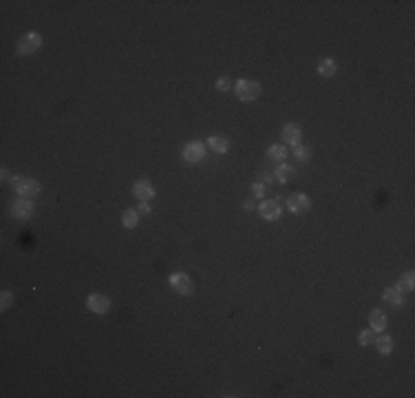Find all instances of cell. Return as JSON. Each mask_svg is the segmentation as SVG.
<instances>
[{
    "instance_id": "14",
    "label": "cell",
    "mask_w": 415,
    "mask_h": 398,
    "mask_svg": "<svg viewBox=\"0 0 415 398\" xmlns=\"http://www.w3.org/2000/svg\"><path fill=\"white\" fill-rule=\"evenodd\" d=\"M300 126L298 124H285L283 126V139L287 144H300Z\"/></svg>"
},
{
    "instance_id": "22",
    "label": "cell",
    "mask_w": 415,
    "mask_h": 398,
    "mask_svg": "<svg viewBox=\"0 0 415 398\" xmlns=\"http://www.w3.org/2000/svg\"><path fill=\"white\" fill-rule=\"evenodd\" d=\"M373 341H376V336H373V332H371V330H365V332H360V336H358V343L362 345V347H367V345H373Z\"/></svg>"
},
{
    "instance_id": "15",
    "label": "cell",
    "mask_w": 415,
    "mask_h": 398,
    "mask_svg": "<svg viewBox=\"0 0 415 398\" xmlns=\"http://www.w3.org/2000/svg\"><path fill=\"white\" fill-rule=\"evenodd\" d=\"M208 148L219 153V155H223V153H227V148H230V142H227L225 137H221V135H212L210 139H208Z\"/></svg>"
},
{
    "instance_id": "10",
    "label": "cell",
    "mask_w": 415,
    "mask_h": 398,
    "mask_svg": "<svg viewBox=\"0 0 415 398\" xmlns=\"http://www.w3.org/2000/svg\"><path fill=\"white\" fill-rule=\"evenodd\" d=\"M33 204L29 202V199H18L16 204L11 206V215L13 217H18V219H29L33 215Z\"/></svg>"
},
{
    "instance_id": "28",
    "label": "cell",
    "mask_w": 415,
    "mask_h": 398,
    "mask_svg": "<svg viewBox=\"0 0 415 398\" xmlns=\"http://www.w3.org/2000/svg\"><path fill=\"white\" fill-rule=\"evenodd\" d=\"M243 206H245V210H252V208H254V206H256V204H254L252 199H247V202H245Z\"/></svg>"
},
{
    "instance_id": "16",
    "label": "cell",
    "mask_w": 415,
    "mask_h": 398,
    "mask_svg": "<svg viewBox=\"0 0 415 398\" xmlns=\"http://www.w3.org/2000/svg\"><path fill=\"white\" fill-rule=\"evenodd\" d=\"M285 157H287V148L283 144H272L270 148H267V159H270V162H283Z\"/></svg>"
},
{
    "instance_id": "1",
    "label": "cell",
    "mask_w": 415,
    "mask_h": 398,
    "mask_svg": "<svg viewBox=\"0 0 415 398\" xmlns=\"http://www.w3.org/2000/svg\"><path fill=\"white\" fill-rule=\"evenodd\" d=\"M11 188L24 199L40 195V184L36 182V179H29V177H13L11 179Z\"/></svg>"
},
{
    "instance_id": "4",
    "label": "cell",
    "mask_w": 415,
    "mask_h": 398,
    "mask_svg": "<svg viewBox=\"0 0 415 398\" xmlns=\"http://www.w3.org/2000/svg\"><path fill=\"white\" fill-rule=\"evenodd\" d=\"M40 44H42V38H40V33L31 31V33H24L22 40L18 42V53L20 56H29V53L38 51Z\"/></svg>"
},
{
    "instance_id": "24",
    "label": "cell",
    "mask_w": 415,
    "mask_h": 398,
    "mask_svg": "<svg viewBox=\"0 0 415 398\" xmlns=\"http://www.w3.org/2000/svg\"><path fill=\"white\" fill-rule=\"evenodd\" d=\"M214 86H217V91L225 93L227 89H230V80H227V78H219V80H217V84H214Z\"/></svg>"
},
{
    "instance_id": "25",
    "label": "cell",
    "mask_w": 415,
    "mask_h": 398,
    "mask_svg": "<svg viewBox=\"0 0 415 398\" xmlns=\"http://www.w3.org/2000/svg\"><path fill=\"white\" fill-rule=\"evenodd\" d=\"M0 298H3V305H0V308H3V310H7V308H9V305H11V301H13V294H11V292H3V296H0Z\"/></svg>"
},
{
    "instance_id": "7",
    "label": "cell",
    "mask_w": 415,
    "mask_h": 398,
    "mask_svg": "<svg viewBox=\"0 0 415 398\" xmlns=\"http://www.w3.org/2000/svg\"><path fill=\"white\" fill-rule=\"evenodd\" d=\"M287 208L292 212H307L309 210V197L303 195V192H294V195L287 197Z\"/></svg>"
},
{
    "instance_id": "11",
    "label": "cell",
    "mask_w": 415,
    "mask_h": 398,
    "mask_svg": "<svg viewBox=\"0 0 415 398\" xmlns=\"http://www.w3.org/2000/svg\"><path fill=\"white\" fill-rule=\"evenodd\" d=\"M296 175H298V170L294 168V166H290V164H280L278 168H276V172H274V179H276L278 184H290Z\"/></svg>"
},
{
    "instance_id": "6",
    "label": "cell",
    "mask_w": 415,
    "mask_h": 398,
    "mask_svg": "<svg viewBox=\"0 0 415 398\" xmlns=\"http://www.w3.org/2000/svg\"><path fill=\"white\" fill-rule=\"evenodd\" d=\"M205 155V144L201 142H190V144H186V148H184V159L188 164H197V162H201Z\"/></svg>"
},
{
    "instance_id": "8",
    "label": "cell",
    "mask_w": 415,
    "mask_h": 398,
    "mask_svg": "<svg viewBox=\"0 0 415 398\" xmlns=\"http://www.w3.org/2000/svg\"><path fill=\"white\" fill-rule=\"evenodd\" d=\"M133 195H135L139 202H148V199L155 197V188H152L150 182L139 179V182H135V186H133Z\"/></svg>"
},
{
    "instance_id": "5",
    "label": "cell",
    "mask_w": 415,
    "mask_h": 398,
    "mask_svg": "<svg viewBox=\"0 0 415 398\" xmlns=\"http://www.w3.org/2000/svg\"><path fill=\"white\" fill-rule=\"evenodd\" d=\"M86 305H89V310L95 312V314H106V312L111 310V298L95 292V294H91L86 298Z\"/></svg>"
},
{
    "instance_id": "2",
    "label": "cell",
    "mask_w": 415,
    "mask_h": 398,
    "mask_svg": "<svg viewBox=\"0 0 415 398\" xmlns=\"http://www.w3.org/2000/svg\"><path fill=\"white\" fill-rule=\"evenodd\" d=\"M261 95V84L254 80H239L237 82V97L241 102H254Z\"/></svg>"
},
{
    "instance_id": "18",
    "label": "cell",
    "mask_w": 415,
    "mask_h": 398,
    "mask_svg": "<svg viewBox=\"0 0 415 398\" xmlns=\"http://www.w3.org/2000/svg\"><path fill=\"white\" fill-rule=\"evenodd\" d=\"M373 343H376V347H378V352H380L382 356H386V354H391V352H393V338L386 336V334L380 336V338H376Z\"/></svg>"
},
{
    "instance_id": "12",
    "label": "cell",
    "mask_w": 415,
    "mask_h": 398,
    "mask_svg": "<svg viewBox=\"0 0 415 398\" xmlns=\"http://www.w3.org/2000/svg\"><path fill=\"white\" fill-rule=\"evenodd\" d=\"M382 298H384V301L389 303V305H396V308H398V305L404 303V292L400 290L398 285H389V288L382 292Z\"/></svg>"
},
{
    "instance_id": "20",
    "label": "cell",
    "mask_w": 415,
    "mask_h": 398,
    "mask_svg": "<svg viewBox=\"0 0 415 398\" xmlns=\"http://www.w3.org/2000/svg\"><path fill=\"white\" fill-rule=\"evenodd\" d=\"M294 157L300 159V162H307V159L312 157V151L303 144H294Z\"/></svg>"
},
{
    "instance_id": "23",
    "label": "cell",
    "mask_w": 415,
    "mask_h": 398,
    "mask_svg": "<svg viewBox=\"0 0 415 398\" xmlns=\"http://www.w3.org/2000/svg\"><path fill=\"white\" fill-rule=\"evenodd\" d=\"M252 192H254V197H265V184H261V182H256V184H252Z\"/></svg>"
},
{
    "instance_id": "13",
    "label": "cell",
    "mask_w": 415,
    "mask_h": 398,
    "mask_svg": "<svg viewBox=\"0 0 415 398\" xmlns=\"http://www.w3.org/2000/svg\"><path fill=\"white\" fill-rule=\"evenodd\" d=\"M369 323H371V330L376 332H384L386 325H389V318H386V314L382 310H373L371 316H369Z\"/></svg>"
},
{
    "instance_id": "27",
    "label": "cell",
    "mask_w": 415,
    "mask_h": 398,
    "mask_svg": "<svg viewBox=\"0 0 415 398\" xmlns=\"http://www.w3.org/2000/svg\"><path fill=\"white\" fill-rule=\"evenodd\" d=\"M261 179H265V182L267 184H272V182H276V179H274V175H270V172H261V175H258Z\"/></svg>"
},
{
    "instance_id": "17",
    "label": "cell",
    "mask_w": 415,
    "mask_h": 398,
    "mask_svg": "<svg viewBox=\"0 0 415 398\" xmlns=\"http://www.w3.org/2000/svg\"><path fill=\"white\" fill-rule=\"evenodd\" d=\"M336 69H338L336 62H333L331 58H325L323 62L318 64V76H323V78H333V76H336Z\"/></svg>"
},
{
    "instance_id": "26",
    "label": "cell",
    "mask_w": 415,
    "mask_h": 398,
    "mask_svg": "<svg viewBox=\"0 0 415 398\" xmlns=\"http://www.w3.org/2000/svg\"><path fill=\"white\" fill-rule=\"evenodd\" d=\"M139 215H148V212H150V206L148 204H146V202H142V206H139Z\"/></svg>"
},
{
    "instance_id": "9",
    "label": "cell",
    "mask_w": 415,
    "mask_h": 398,
    "mask_svg": "<svg viewBox=\"0 0 415 398\" xmlns=\"http://www.w3.org/2000/svg\"><path fill=\"white\" fill-rule=\"evenodd\" d=\"M258 212H261V217H263L265 221H276V219H280L278 202H263L258 206Z\"/></svg>"
},
{
    "instance_id": "19",
    "label": "cell",
    "mask_w": 415,
    "mask_h": 398,
    "mask_svg": "<svg viewBox=\"0 0 415 398\" xmlns=\"http://www.w3.org/2000/svg\"><path fill=\"white\" fill-rule=\"evenodd\" d=\"M122 223L126 226V228H135V226L139 223V212H137V210H133V208H128V210H124Z\"/></svg>"
},
{
    "instance_id": "3",
    "label": "cell",
    "mask_w": 415,
    "mask_h": 398,
    "mask_svg": "<svg viewBox=\"0 0 415 398\" xmlns=\"http://www.w3.org/2000/svg\"><path fill=\"white\" fill-rule=\"evenodd\" d=\"M170 288L177 292V294H184L188 296L195 292V283H192V279L188 275H184V272H175V275H170Z\"/></svg>"
},
{
    "instance_id": "21",
    "label": "cell",
    "mask_w": 415,
    "mask_h": 398,
    "mask_svg": "<svg viewBox=\"0 0 415 398\" xmlns=\"http://www.w3.org/2000/svg\"><path fill=\"white\" fill-rule=\"evenodd\" d=\"M413 285H415L413 272H406V275L400 279V285H398V288H400V290H413Z\"/></svg>"
}]
</instances>
